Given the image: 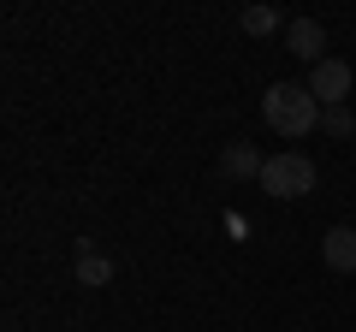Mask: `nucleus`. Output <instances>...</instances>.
Listing matches in <instances>:
<instances>
[{
	"label": "nucleus",
	"mask_w": 356,
	"mask_h": 332,
	"mask_svg": "<svg viewBox=\"0 0 356 332\" xmlns=\"http://www.w3.org/2000/svg\"><path fill=\"white\" fill-rule=\"evenodd\" d=\"M261 119L280 137H309V131L321 125V101L309 95V83H273V90L261 95Z\"/></svg>",
	"instance_id": "nucleus-1"
},
{
	"label": "nucleus",
	"mask_w": 356,
	"mask_h": 332,
	"mask_svg": "<svg viewBox=\"0 0 356 332\" xmlns=\"http://www.w3.org/2000/svg\"><path fill=\"white\" fill-rule=\"evenodd\" d=\"M243 30H250V36H273V30H291L280 18V6H250V13H243Z\"/></svg>",
	"instance_id": "nucleus-7"
},
{
	"label": "nucleus",
	"mask_w": 356,
	"mask_h": 332,
	"mask_svg": "<svg viewBox=\"0 0 356 332\" xmlns=\"http://www.w3.org/2000/svg\"><path fill=\"white\" fill-rule=\"evenodd\" d=\"M309 95H315L321 107H344V95H350V65L344 60H321L315 72H309Z\"/></svg>",
	"instance_id": "nucleus-3"
},
{
	"label": "nucleus",
	"mask_w": 356,
	"mask_h": 332,
	"mask_svg": "<svg viewBox=\"0 0 356 332\" xmlns=\"http://www.w3.org/2000/svg\"><path fill=\"white\" fill-rule=\"evenodd\" d=\"M321 261H327L332 273H356V226H332L327 238H321Z\"/></svg>",
	"instance_id": "nucleus-5"
},
{
	"label": "nucleus",
	"mask_w": 356,
	"mask_h": 332,
	"mask_svg": "<svg viewBox=\"0 0 356 332\" xmlns=\"http://www.w3.org/2000/svg\"><path fill=\"white\" fill-rule=\"evenodd\" d=\"M285 48L297 53V60H309V65H321L327 60V30H321V18H291V30H285Z\"/></svg>",
	"instance_id": "nucleus-4"
},
{
	"label": "nucleus",
	"mask_w": 356,
	"mask_h": 332,
	"mask_svg": "<svg viewBox=\"0 0 356 332\" xmlns=\"http://www.w3.org/2000/svg\"><path fill=\"white\" fill-rule=\"evenodd\" d=\"M321 131H327V137H350V131H356L350 107H321Z\"/></svg>",
	"instance_id": "nucleus-9"
},
{
	"label": "nucleus",
	"mask_w": 356,
	"mask_h": 332,
	"mask_svg": "<svg viewBox=\"0 0 356 332\" xmlns=\"http://www.w3.org/2000/svg\"><path fill=\"white\" fill-rule=\"evenodd\" d=\"M77 279H83V285H107V279H113V261L95 256V249H83V256H77Z\"/></svg>",
	"instance_id": "nucleus-8"
},
{
	"label": "nucleus",
	"mask_w": 356,
	"mask_h": 332,
	"mask_svg": "<svg viewBox=\"0 0 356 332\" xmlns=\"http://www.w3.org/2000/svg\"><path fill=\"white\" fill-rule=\"evenodd\" d=\"M220 166H226V179H261V166H267V160L250 149V142H232V149L220 154Z\"/></svg>",
	"instance_id": "nucleus-6"
},
{
	"label": "nucleus",
	"mask_w": 356,
	"mask_h": 332,
	"mask_svg": "<svg viewBox=\"0 0 356 332\" xmlns=\"http://www.w3.org/2000/svg\"><path fill=\"white\" fill-rule=\"evenodd\" d=\"M261 184L267 196H285V202H297V196H309L315 190V160L309 154H273V160L261 166Z\"/></svg>",
	"instance_id": "nucleus-2"
}]
</instances>
